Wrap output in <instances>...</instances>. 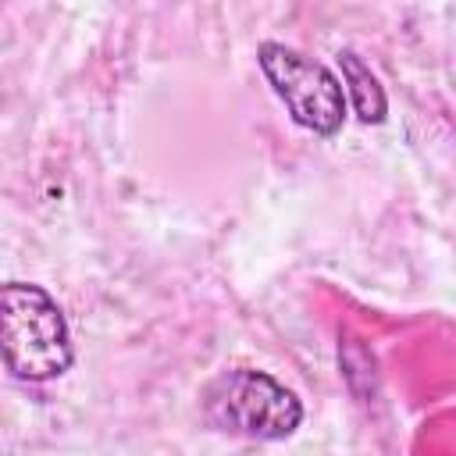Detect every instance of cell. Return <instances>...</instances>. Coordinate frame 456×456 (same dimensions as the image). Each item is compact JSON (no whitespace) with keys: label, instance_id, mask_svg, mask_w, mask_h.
I'll use <instances>...</instances> for the list:
<instances>
[{"label":"cell","instance_id":"cell-2","mask_svg":"<svg viewBox=\"0 0 456 456\" xmlns=\"http://www.w3.org/2000/svg\"><path fill=\"white\" fill-rule=\"evenodd\" d=\"M200 410L214 431L249 442H281L303 424L299 395L256 367L214 374L200 388Z\"/></svg>","mask_w":456,"mask_h":456},{"label":"cell","instance_id":"cell-4","mask_svg":"<svg viewBox=\"0 0 456 456\" xmlns=\"http://www.w3.org/2000/svg\"><path fill=\"white\" fill-rule=\"evenodd\" d=\"M338 71H342V93L349 96L353 110H356V121L360 125H381L388 118V96H385V86L378 82V75L370 71V64L356 53V50H338Z\"/></svg>","mask_w":456,"mask_h":456},{"label":"cell","instance_id":"cell-1","mask_svg":"<svg viewBox=\"0 0 456 456\" xmlns=\"http://www.w3.org/2000/svg\"><path fill=\"white\" fill-rule=\"evenodd\" d=\"M0 360L28 385H46L71 370V328L43 285L0 281Z\"/></svg>","mask_w":456,"mask_h":456},{"label":"cell","instance_id":"cell-3","mask_svg":"<svg viewBox=\"0 0 456 456\" xmlns=\"http://www.w3.org/2000/svg\"><path fill=\"white\" fill-rule=\"evenodd\" d=\"M256 64L299 128H306L321 139H331L342 132L346 93H342L338 75L328 64H321L285 43H274V39H264L256 46Z\"/></svg>","mask_w":456,"mask_h":456}]
</instances>
